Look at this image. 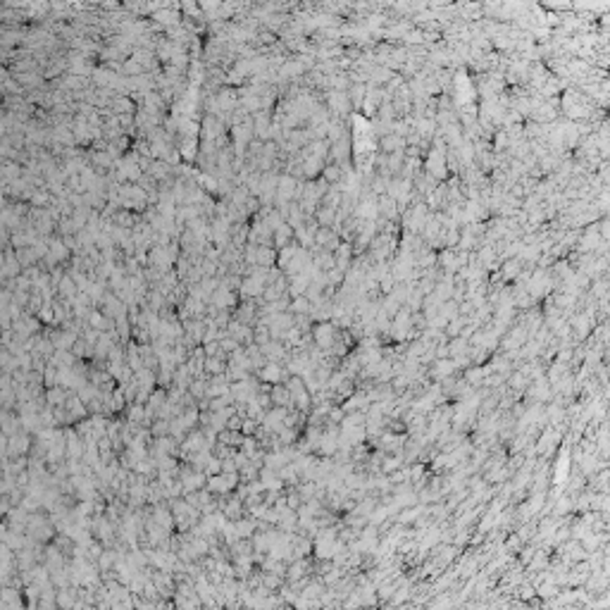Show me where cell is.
<instances>
[{
	"mask_svg": "<svg viewBox=\"0 0 610 610\" xmlns=\"http://www.w3.org/2000/svg\"><path fill=\"white\" fill-rule=\"evenodd\" d=\"M269 401H272V408H293V403H291V393L286 391L284 384H272V389H269Z\"/></svg>",
	"mask_w": 610,
	"mask_h": 610,
	"instance_id": "obj_1",
	"label": "cell"
},
{
	"mask_svg": "<svg viewBox=\"0 0 610 610\" xmlns=\"http://www.w3.org/2000/svg\"><path fill=\"white\" fill-rule=\"evenodd\" d=\"M212 303H215V308H217V310H229V308H236V305H234V303H236V298L231 296L227 288L217 291V296L212 298Z\"/></svg>",
	"mask_w": 610,
	"mask_h": 610,
	"instance_id": "obj_2",
	"label": "cell"
},
{
	"mask_svg": "<svg viewBox=\"0 0 610 610\" xmlns=\"http://www.w3.org/2000/svg\"><path fill=\"white\" fill-rule=\"evenodd\" d=\"M48 401H50V405H65V401H67V391L53 389V391L48 393Z\"/></svg>",
	"mask_w": 610,
	"mask_h": 610,
	"instance_id": "obj_3",
	"label": "cell"
},
{
	"mask_svg": "<svg viewBox=\"0 0 610 610\" xmlns=\"http://www.w3.org/2000/svg\"><path fill=\"white\" fill-rule=\"evenodd\" d=\"M324 176H327L329 181H339V176H341V174H339V170H336V167H329V170H324Z\"/></svg>",
	"mask_w": 610,
	"mask_h": 610,
	"instance_id": "obj_4",
	"label": "cell"
}]
</instances>
